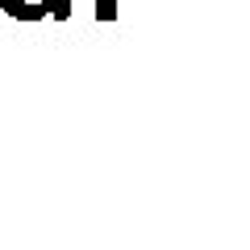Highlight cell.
<instances>
[{
    "label": "cell",
    "mask_w": 250,
    "mask_h": 250,
    "mask_svg": "<svg viewBox=\"0 0 250 250\" xmlns=\"http://www.w3.org/2000/svg\"><path fill=\"white\" fill-rule=\"evenodd\" d=\"M0 9L17 21H38L46 13H67V0H0Z\"/></svg>",
    "instance_id": "cell-1"
},
{
    "label": "cell",
    "mask_w": 250,
    "mask_h": 250,
    "mask_svg": "<svg viewBox=\"0 0 250 250\" xmlns=\"http://www.w3.org/2000/svg\"><path fill=\"white\" fill-rule=\"evenodd\" d=\"M113 13H117V9H113V0H100V17H113Z\"/></svg>",
    "instance_id": "cell-2"
}]
</instances>
